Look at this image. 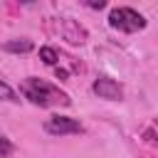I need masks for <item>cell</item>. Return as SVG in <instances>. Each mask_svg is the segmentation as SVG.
Returning a JSON list of instances; mask_svg holds the SVG:
<instances>
[{
  "instance_id": "cell-1",
  "label": "cell",
  "mask_w": 158,
  "mask_h": 158,
  "mask_svg": "<svg viewBox=\"0 0 158 158\" xmlns=\"http://www.w3.org/2000/svg\"><path fill=\"white\" fill-rule=\"evenodd\" d=\"M22 94H25V99H30L37 106H57V104L69 106L72 104V99L64 91H59L57 86L47 84L44 79H37V77H27L22 81Z\"/></svg>"
},
{
  "instance_id": "cell-2",
  "label": "cell",
  "mask_w": 158,
  "mask_h": 158,
  "mask_svg": "<svg viewBox=\"0 0 158 158\" xmlns=\"http://www.w3.org/2000/svg\"><path fill=\"white\" fill-rule=\"evenodd\" d=\"M109 25L118 32H138L146 27V17L133 7H114L109 12Z\"/></svg>"
},
{
  "instance_id": "cell-3",
  "label": "cell",
  "mask_w": 158,
  "mask_h": 158,
  "mask_svg": "<svg viewBox=\"0 0 158 158\" xmlns=\"http://www.w3.org/2000/svg\"><path fill=\"white\" fill-rule=\"evenodd\" d=\"M44 131L52 133V136H67V133H81L84 126L77 118H69V116H52V118H47Z\"/></svg>"
},
{
  "instance_id": "cell-4",
  "label": "cell",
  "mask_w": 158,
  "mask_h": 158,
  "mask_svg": "<svg viewBox=\"0 0 158 158\" xmlns=\"http://www.w3.org/2000/svg\"><path fill=\"white\" fill-rule=\"evenodd\" d=\"M91 89H94V94H96L99 99H109V101H118V99L123 96L121 84H118L116 79H111V77H99Z\"/></svg>"
},
{
  "instance_id": "cell-5",
  "label": "cell",
  "mask_w": 158,
  "mask_h": 158,
  "mask_svg": "<svg viewBox=\"0 0 158 158\" xmlns=\"http://www.w3.org/2000/svg\"><path fill=\"white\" fill-rule=\"evenodd\" d=\"M62 35H64V40L69 44H84L86 42V30L79 22H74L72 17H64L62 20Z\"/></svg>"
},
{
  "instance_id": "cell-6",
  "label": "cell",
  "mask_w": 158,
  "mask_h": 158,
  "mask_svg": "<svg viewBox=\"0 0 158 158\" xmlns=\"http://www.w3.org/2000/svg\"><path fill=\"white\" fill-rule=\"evenodd\" d=\"M5 49L7 52H30L32 49V42L30 40H12V42H5Z\"/></svg>"
},
{
  "instance_id": "cell-7",
  "label": "cell",
  "mask_w": 158,
  "mask_h": 158,
  "mask_svg": "<svg viewBox=\"0 0 158 158\" xmlns=\"http://www.w3.org/2000/svg\"><path fill=\"white\" fill-rule=\"evenodd\" d=\"M0 101H12V104H17V101H20V96L15 94V89H12V86H7L5 81H0Z\"/></svg>"
},
{
  "instance_id": "cell-8",
  "label": "cell",
  "mask_w": 158,
  "mask_h": 158,
  "mask_svg": "<svg viewBox=\"0 0 158 158\" xmlns=\"http://www.w3.org/2000/svg\"><path fill=\"white\" fill-rule=\"evenodd\" d=\"M40 59H42L44 64H57L59 57H57V49H54V47H42V49H40Z\"/></svg>"
},
{
  "instance_id": "cell-9",
  "label": "cell",
  "mask_w": 158,
  "mask_h": 158,
  "mask_svg": "<svg viewBox=\"0 0 158 158\" xmlns=\"http://www.w3.org/2000/svg\"><path fill=\"white\" fill-rule=\"evenodd\" d=\"M12 153H15V143L0 133V158H7V156H12Z\"/></svg>"
},
{
  "instance_id": "cell-10",
  "label": "cell",
  "mask_w": 158,
  "mask_h": 158,
  "mask_svg": "<svg viewBox=\"0 0 158 158\" xmlns=\"http://www.w3.org/2000/svg\"><path fill=\"white\" fill-rule=\"evenodd\" d=\"M86 5H89V7H99V10H101L106 2H104V0H91V2H86Z\"/></svg>"
}]
</instances>
